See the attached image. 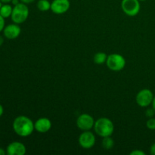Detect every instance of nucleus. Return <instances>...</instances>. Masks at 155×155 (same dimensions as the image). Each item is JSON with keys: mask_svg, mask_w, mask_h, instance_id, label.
Here are the masks:
<instances>
[{"mask_svg": "<svg viewBox=\"0 0 155 155\" xmlns=\"http://www.w3.org/2000/svg\"><path fill=\"white\" fill-rule=\"evenodd\" d=\"M13 130L18 136L21 137H27L34 131V123L30 118L26 116H18L13 122Z\"/></svg>", "mask_w": 155, "mask_h": 155, "instance_id": "nucleus-1", "label": "nucleus"}, {"mask_svg": "<svg viewBox=\"0 0 155 155\" xmlns=\"http://www.w3.org/2000/svg\"><path fill=\"white\" fill-rule=\"evenodd\" d=\"M94 130L101 137L111 136L114 131V125L109 118L101 117L95 122Z\"/></svg>", "mask_w": 155, "mask_h": 155, "instance_id": "nucleus-2", "label": "nucleus"}, {"mask_svg": "<svg viewBox=\"0 0 155 155\" xmlns=\"http://www.w3.org/2000/svg\"><path fill=\"white\" fill-rule=\"evenodd\" d=\"M29 16V8L27 4L23 2L18 3V5L14 6L12 11V21L17 24H23L27 21Z\"/></svg>", "mask_w": 155, "mask_h": 155, "instance_id": "nucleus-3", "label": "nucleus"}, {"mask_svg": "<svg viewBox=\"0 0 155 155\" xmlns=\"http://www.w3.org/2000/svg\"><path fill=\"white\" fill-rule=\"evenodd\" d=\"M107 67L112 71H120L125 68L126 60L124 56L120 54H110L107 56Z\"/></svg>", "mask_w": 155, "mask_h": 155, "instance_id": "nucleus-4", "label": "nucleus"}, {"mask_svg": "<svg viewBox=\"0 0 155 155\" xmlns=\"http://www.w3.org/2000/svg\"><path fill=\"white\" fill-rule=\"evenodd\" d=\"M139 2H140L139 0H122L121 2L122 10L128 16H136L140 11Z\"/></svg>", "mask_w": 155, "mask_h": 155, "instance_id": "nucleus-5", "label": "nucleus"}, {"mask_svg": "<svg viewBox=\"0 0 155 155\" xmlns=\"http://www.w3.org/2000/svg\"><path fill=\"white\" fill-rule=\"evenodd\" d=\"M154 97L153 92L150 89H144L138 92L136 97V101L138 105H139L140 107H148L150 104H152Z\"/></svg>", "mask_w": 155, "mask_h": 155, "instance_id": "nucleus-6", "label": "nucleus"}, {"mask_svg": "<svg viewBox=\"0 0 155 155\" xmlns=\"http://www.w3.org/2000/svg\"><path fill=\"white\" fill-rule=\"evenodd\" d=\"M95 121L94 118L88 114H82L77 117V126L83 131H88L94 127Z\"/></svg>", "mask_w": 155, "mask_h": 155, "instance_id": "nucleus-7", "label": "nucleus"}, {"mask_svg": "<svg viewBox=\"0 0 155 155\" xmlns=\"http://www.w3.org/2000/svg\"><path fill=\"white\" fill-rule=\"evenodd\" d=\"M79 144L84 149H90L95 144V136L89 130L83 131L79 137Z\"/></svg>", "mask_w": 155, "mask_h": 155, "instance_id": "nucleus-8", "label": "nucleus"}, {"mask_svg": "<svg viewBox=\"0 0 155 155\" xmlns=\"http://www.w3.org/2000/svg\"><path fill=\"white\" fill-rule=\"evenodd\" d=\"M71 3L69 0H53L51 3V10L57 15L64 14L69 10Z\"/></svg>", "mask_w": 155, "mask_h": 155, "instance_id": "nucleus-9", "label": "nucleus"}, {"mask_svg": "<svg viewBox=\"0 0 155 155\" xmlns=\"http://www.w3.org/2000/svg\"><path fill=\"white\" fill-rule=\"evenodd\" d=\"M25 145L20 142H13L8 145L6 152L8 155H24L26 154Z\"/></svg>", "mask_w": 155, "mask_h": 155, "instance_id": "nucleus-10", "label": "nucleus"}, {"mask_svg": "<svg viewBox=\"0 0 155 155\" xmlns=\"http://www.w3.org/2000/svg\"><path fill=\"white\" fill-rule=\"evenodd\" d=\"M21 27L19 25L15 23L5 27L3 30V34L7 39H15L18 38L21 34Z\"/></svg>", "mask_w": 155, "mask_h": 155, "instance_id": "nucleus-11", "label": "nucleus"}, {"mask_svg": "<svg viewBox=\"0 0 155 155\" xmlns=\"http://www.w3.org/2000/svg\"><path fill=\"white\" fill-rule=\"evenodd\" d=\"M34 127L36 131L39 133H48L51 128V122L48 118L41 117L39 118L34 123Z\"/></svg>", "mask_w": 155, "mask_h": 155, "instance_id": "nucleus-12", "label": "nucleus"}, {"mask_svg": "<svg viewBox=\"0 0 155 155\" xmlns=\"http://www.w3.org/2000/svg\"><path fill=\"white\" fill-rule=\"evenodd\" d=\"M13 8L9 4H4L0 8V15L4 18H8L12 16Z\"/></svg>", "mask_w": 155, "mask_h": 155, "instance_id": "nucleus-13", "label": "nucleus"}, {"mask_svg": "<svg viewBox=\"0 0 155 155\" xmlns=\"http://www.w3.org/2000/svg\"><path fill=\"white\" fill-rule=\"evenodd\" d=\"M107 55L104 52H98L94 55L93 61L96 64H102L106 63L107 61Z\"/></svg>", "mask_w": 155, "mask_h": 155, "instance_id": "nucleus-14", "label": "nucleus"}, {"mask_svg": "<svg viewBox=\"0 0 155 155\" xmlns=\"http://www.w3.org/2000/svg\"><path fill=\"white\" fill-rule=\"evenodd\" d=\"M37 8L40 12H47L51 9V2L48 0H39Z\"/></svg>", "mask_w": 155, "mask_h": 155, "instance_id": "nucleus-15", "label": "nucleus"}, {"mask_svg": "<svg viewBox=\"0 0 155 155\" xmlns=\"http://www.w3.org/2000/svg\"><path fill=\"white\" fill-rule=\"evenodd\" d=\"M103 148L105 150H110L114 145V141L110 136L103 138L102 143H101Z\"/></svg>", "mask_w": 155, "mask_h": 155, "instance_id": "nucleus-16", "label": "nucleus"}, {"mask_svg": "<svg viewBox=\"0 0 155 155\" xmlns=\"http://www.w3.org/2000/svg\"><path fill=\"white\" fill-rule=\"evenodd\" d=\"M146 126L149 130H155V119L153 117L149 118L146 122Z\"/></svg>", "mask_w": 155, "mask_h": 155, "instance_id": "nucleus-17", "label": "nucleus"}, {"mask_svg": "<svg viewBox=\"0 0 155 155\" xmlns=\"http://www.w3.org/2000/svg\"><path fill=\"white\" fill-rule=\"evenodd\" d=\"M154 113H155V110L152 107V109H148V110H146V114H146V116L148 117L151 118L154 116Z\"/></svg>", "mask_w": 155, "mask_h": 155, "instance_id": "nucleus-18", "label": "nucleus"}, {"mask_svg": "<svg viewBox=\"0 0 155 155\" xmlns=\"http://www.w3.org/2000/svg\"><path fill=\"white\" fill-rule=\"evenodd\" d=\"M5 28V18L0 15V32L3 31Z\"/></svg>", "mask_w": 155, "mask_h": 155, "instance_id": "nucleus-19", "label": "nucleus"}, {"mask_svg": "<svg viewBox=\"0 0 155 155\" xmlns=\"http://www.w3.org/2000/svg\"><path fill=\"white\" fill-rule=\"evenodd\" d=\"M130 155H145V153L141 150H134L130 152Z\"/></svg>", "mask_w": 155, "mask_h": 155, "instance_id": "nucleus-20", "label": "nucleus"}, {"mask_svg": "<svg viewBox=\"0 0 155 155\" xmlns=\"http://www.w3.org/2000/svg\"><path fill=\"white\" fill-rule=\"evenodd\" d=\"M150 153L151 155H155V143L152 144L150 148Z\"/></svg>", "mask_w": 155, "mask_h": 155, "instance_id": "nucleus-21", "label": "nucleus"}, {"mask_svg": "<svg viewBox=\"0 0 155 155\" xmlns=\"http://www.w3.org/2000/svg\"><path fill=\"white\" fill-rule=\"evenodd\" d=\"M35 0H21V2H23V3H24V4H30V3H32V2H34Z\"/></svg>", "mask_w": 155, "mask_h": 155, "instance_id": "nucleus-22", "label": "nucleus"}, {"mask_svg": "<svg viewBox=\"0 0 155 155\" xmlns=\"http://www.w3.org/2000/svg\"><path fill=\"white\" fill-rule=\"evenodd\" d=\"M3 113H4V108H3L2 105V104H0V117L2 116Z\"/></svg>", "mask_w": 155, "mask_h": 155, "instance_id": "nucleus-23", "label": "nucleus"}, {"mask_svg": "<svg viewBox=\"0 0 155 155\" xmlns=\"http://www.w3.org/2000/svg\"><path fill=\"white\" fill-rule=\"evenodd\" d=\"M6 154H7V152L3 148H0V155H5Z\"/></svg>", "mask_w": 155, "mask_h": 155, "instance_id": "nucleus-24", "label": "nucleus"}, {"mask_svg": "<svg viewBox=\"0 0 155 155\" xmlns=\"http://www.w3.org/2000/svg\"><path fill=\"white\" fill-rule=\"evenodd\" d=\"M2 2V3H4V4H8L9 2H12V0H0Z\"/></svg>", "mask_w": 155, "mask_h": 155, "instance_id": "nucleus-25", "label": "nucleus"}, {"mask_svg": "<svg viewBox=\"0 0 155 155\" xmlns=\"http://www.w3.org/2000/svg\"><path fill=\"white\" fill-rule=\"evenodd\" d=\"M12 3L14 5H18V3L20 2H19V0H12Z\"/></svg>", "mask_w": 155, "mask_h": 155, "instance_id": "nucleus-26", "label": "nucleus"}, {"mask_svg": "<svg viewBox=\"0 0 155 155\" xmlns=\"http://www.w3.org/2000/svg\"><path fill=\"white\" fill-rule=\"evenodd\" d=\"M3 42H4V39H3L2 36H0V46H1V45H2Z\"/></svg>", "mask_w": 155, "mask_h": 155, "instance_id": "nucleus-27", "label": "nucleus"}, {"mask_svg": "<svg viewBox=\"0 0 155 155\" xmlns=\"http://www.w3.org/2000/svg\"><path fill=\"white\" fill-rule=\"evenodd\" d=\"M152 107L155 110V96L154 97V99H153V101H152Z\"/></svg>", "mask_w": 155, "mask_h": 155, "instance_id": "nucleus-28", "label": "nucleus"}, {"mask_svg": "<svg viewBox=\"0 0 155 155\" xmlns=\"http://www.w3.org/2000/svg\"><path fill=\"white\" fill-rule=\"evenodd\" d=\"M2 5V2H1V1H0V8H1Z\"/></svg>", "mask_w": 155, "mask_h": 155, "instance_id": "nucleus-29", "label": "nucleus"}, {"mask_svg": "<svg viewBox=\"0 0 155 155\" xmlns=\"http://www.w3.org/2000/svg\"><path fill=\"white\" fill-rule=\"evenodd\" d=\"M140 2H143V1H146V0H139Z\"/></svg>", "mask_w": 155, "mask_h": 155, "instance_id": "nucleus-30", "label": "nucleus"}]
</instances>
